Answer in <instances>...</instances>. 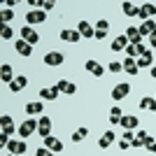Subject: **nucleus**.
Listing matches in <instances>:
<instances>
[{
    "label": "nucleus",
    "mask_w": 156,
    "mask_h": 156,
    "mask_svg": "<svg viewBox=\"0 0 156 156\" xmlns=\"http://www.w3.org/2000/svg\"><path fill=\"white\" fill-rule=\"evenodd\" d=\"M35 130H37V119H26L19 126V137H30Z\"/></svg>",
    "instance_id": "f257e3e1"
},
{
    "label": "nucleus",
    "mask_w": 156,
    "mask_h": 156,
    "mask_svg": "<svg viewBox=\"0 0 156 156\" xmlns=\"http://www.w3.org/2000/svg\"><path fill=\"white\" fill-rule=\"evenodd\" d=\"M7 149H9V154H14V156H23L28 151V144L23 142V140H9Z\"/></svg>",
    "instance_id": "f03ea898"
},
{
    "label": "nucleus",
    "mask_w": 156,
    "mask_h": 156,
    "mask_svg": "<svg viewBox=\"0 0 156 156\" xmlns=\"http://www.w3.org/2000/svg\"><path fill=\"white\" fill-rule=\"evenodd\" d=\"M128 93H130V84L128 82H121V84H117L112 89V100H124Z\"/></svg>",
    "instance_id": "7ed1b4c3"
},
{
    "label": "nucleus",
    "mask_w": 156,
    "mask_h": 156,
    "mask_svg": "<svg viewBox=\"0 0 156 156\" xmlns=\"http://www.w3.org/2000/svg\"><path fill=\"white\" fill-rule=\"evenodd\" d=\"M42 21H47L44 9H30V12L26 14V26H30V23H42Z\"/></svg>",
    "instance_id": "20e7f679"
},
{
    "label": "nucleus",
    "mask_w": 156,
    "mask_h": 156,
    "mask_svg": "<svg viewBox=\"0 0 156 156\" xmlns=\"http://www.w3.org/2000/svg\"><path fill=\"white\" fill-rule=\"evenodd\" d=\"M44 63L51 65V68H56V65L65 63V56L61 51H49V54H44Z\"/></svg>",
    "instance_id": "39448f33"
},
{
    "label": "nucleus",
    "mask_w": 156,
    "mask_h": 156,
    "mask_svg": "<svg viewBox=\"0 0 156 156\" xmlns=\"http://www.w3.org/2000/svg\"><path fill=\"white\" fill-rule=\"evenodd\" d=\"M56 89H58L61 93H65V96L77 93V86H75V82H68V79H58V82H56Z\"/></svg>",
    "instance_id": "423d86ee"
},
{
    "label": "nucleus",
    "mask_w": 156,
    "mask_h": 156,
    "mask_svg": "<svg viewBox=\"0 0 156 156\" xmlns=\"http://www.w3.org/2000/svg\"><path fill=\"white\" fill-rule=\"evenodd\" d=\"M37 133H40V137L51 135V119H49V117L37 119Z\"/></svg>",
    "instance_id": "0eeeda50"
},
{
    "label": "nucleus",
    "mask_w": 156,
    "mask_h": 156,
    "mask_svg": "<svg viewBox=\"0 0 156 156\" xmlns=\"http://www.w3.org/2000/svg\"><path fill=\"white\" fill-rule=\"evenodd\" d=\"M21 40H26L28 44H37L40 35L33 30V26H23V28H21Z\"/></svg>",
    "instance_id": "6e6552de"
},
{
    "label": "nucleus",
    "mask_w": 156,
    "mask_h": 156,
    "mask_svg": "<svg viewBox=\"0 0 156 156\" xmlns=\"http://www.w3.org/2000/svg\"><path fill=\"white\" fill-rule=\"evenodd\" d=\"M44 110V103L42 100H33V103H26V114L28 117H37Z\"/></svg>",
    "instance_id": "1a4fd4ad"
},
{
    "label": "nucleus",
    "mask_w": 156,
    "mask_h": 156,
    "mask_svg": "<svg viewBox=\"0 0 156 156\" xmlns=\"http://www.w3.org/2000/svg\"><path fill=\"white\" fill-rule=\"evenodd\" d=\"M140 21H147V19H151V16H156V5L154 2H147V5H142L140 7Z\"/></svg>",
    "instance_id": "9d476101"
},
{
    "label": "nucleus",
    "mask_w": 156,
    "mask_h": 156,
    "mask_svg": "<svg viewBox=\"0 0 156 156\" xmlns=\"http://www.w3.org/2000/svg\"><path fill=\"white\" fill-rule=\"evenodd\" d=\"M126 37H128V42L130 44H142V35H140V28L137 26H130L128 30H126Z\"/></svg>",
    "instance_id": "9b49d317"
},
{
    "label": "nucleus",
    "mask_w": 156,
    "mask_h": 156,
    "mask_svg": "<svg viewBox=\"0 0 156 156\" xmlns=\"http://www.w3.org/2000/svg\"><path fill=\"white\" fill-rule=\"evenodd\" d=\"M114 140H117L114 130H105L103 135H100V140H98V147H100V149H107V147H110V144L114 142Z\"/></svg>",
    "instance_id": "f8f14e48"
},
{
    "label": "nucleus",
    "mask_w": 156,
    "mask_h": 156,
    "mask_svg": "<svg viewBox=\"0 0 156 156\" xmlns=\"http://www.w3.org/2000/svg\"><path fill=\"white\" fill-rule=\"evenodd\" d=\"M77 30H79V35H82V37H96V28H93L89 21H79Z\"/></svg>",
    "instance_id": "ddd939ff"
},
{
    "label": "nucleus",
    "mask_w": 156,
    "mask_h": 156,
    "mask_svg": "<svg viewBox=\"0 0 156 156\" xmlns=\"http://www.w3.org/2000/svg\"><path fill=\"white\" fill-rule=\"evenodd\" d=\"M0 79H2L7 86L14 82V72H12V65L9 63H2V68H0Z\"/></svg>",
    "instance_id": "4468645a"
},
{
    "label": "nucleus",
    "mask_w": 156,
    "mask_h": 156,
    "mask_svg": "<svg viewBox=\"0 0 156 156\" xmlns=\"http://www.w3.org/2000/svg\"><path fill=\"white\" fill-rule=\"evenodd\" d=\"M58 89H56V86H44V89H40V98H42V100H56V98H58Z\"/></svg>",
    "instance_id": "2eb2a0df"
},
{
    "label": "nucleus",
    "mask_w": 156,
    "mask_h": 156,
    "mask_svg": "<svg viewBox=\"0 0 156 156\" xmlns=\"http://www.w3.org/2000/svg\"><path fill=\"white\" fill-rule=\"evenodd\" d=\"M124 72L130 75V77L137 75V72H140V68H137V58H128V56H126V58H124Z\"/></svg>",
    "instance_id": "dca6fc26"
},
{
    "label": "nucleus",
    "mask_w": 156,
    "mask_h": 156,
    "mask_svg": "<svg viewBox=\"0 0 156 156\" xmlns=\"http://www.w3.org/2000/svg\"><path fill=\"white\" fill-rule=\"evenodd\" d=\"M28 86V77H23V75H19V77H14V82L9 84V91H14V93H19V91H23Z\"/></svg>",
    "instance_id": "f3484780"
},
{
    "label": "nucleus",
    "mask_w": 156,
    "mask_h": 156,
    "mask_svg": "<svg viewBox=\"0 0 156 156\" xmlns=\"http://www.w3.org/2000/svg\"><path fill=\"white\" fill-rule=\"evenodd\" d=\"M137 124H140V119L133 117V114H126V117H121V128H124V130H133V128H137Z\"/></svg>",
    "instance_id": "a211bd4d"
},
{
    "label": "nucleus",
    "mask_w": 156,
    "mask_h": 156,
    "mask_svg": "<svg viewBox=\"0 0 156 156\" xmlns=\"http://www.w3.org/2000/svg\"><path fill=\"white\" fill-rule=\"evenodd\" d=\"M44 140V144H47V149H51L54 154H58L61 149H63V142L61 140H56V137H51V135H47V137H42Z\"/></svg>",
    "instance_id": "6ab92c4d"
},
{
    "label": "nucleus",
    "mask_w": 156,
    "mask_h": 156,
    "mask_svg": "<svg viewBox=\"0 0 156 156\" xmlns=\"http://www.w3.org/2000/svg\"><path fill=\"white\" fill-rule=\"evenodd\" d=\"M128 37L126 35H119V37L112 40V51H121V49H128Z\"/></svg>",
    "instance_id": "aec40b11"
},
{
    "label": "nucleus",
    "mask_w": 156,
    "mask_h": 156,
    "mask_svg": "<svg viewBox=\"0 0 156 156\" xmlns=\"http://www.w3.org/2000/svg\"><path fill=\"white\" fill-rule=\"evenodd\" d=\"M14 49H16L21 56H30V54H33V44H28L26 40H19V42H14Z\"/></svg>",
    "instance_id": "412c9836"
},
{
    "label": "nucleus",
    "mask_w": 156,
    "mask_h": 156,
    "mask_svg": "<svg viewBox=\"0 0 156 156\" xmlns=\"http://www.w3.org/2000/svg\"><path fill=\"white\" fill-rule=\"evenodd\" d=\"M61 40L63 42H79L82 35H79V30H68L65 28V30H61Z\"/></svg>",
    "instance_id": "4be33fe9"
},
{
    "label": "nucleus",
    "mask_w": 156,
    "mask_h": 156,
    "mask_svg": "<svg viewBox=\"0 0 156 156\" xmlns=\"http://www.w3.org/2000/svg\"><path fill=\"white\" fill-rule=\"evenodd\" d=\"M154 65V54H151V49L147 54H142L140 58H137V68H151Z\"/></svg>",
    "instance_id": "5701e85b"
},
{
    "label": "nucleus",
    "mask_w": 156,
    "mask_h": 156,
    "mask_svg": "<svg viewBox=\"0 0 156 156\" xmlns=\"http://www.w3.org/2000/svg\"><path fill=\"white\" fill-rule=\"evenodd\" d=\"M137 28H140V35H151V33L156 30V23H154V19H147V21H142Z\"/></svg>",
    "instance_id": "b1692460"
},
{
    "label": "nucleus",
    "mask_w": 156,
    "mask_h": 156,
    "mask_svg": "<svg viewBox=\"0 0 156 156\" xmlns=\"http://www.w3.org/2000/svg\"><path fill=\"white\" fill-rule=\"evenodd\" d=\"M121 9H124L126 16H137L140 14V7L133 5V2H121Z\"/></svg>",
    "instance_id": "393cba45"
},
{
    "label": "nucleus",
    "mask_w": 156,
    "mask_h": 156,
    "mask_svg": "<svg viewBox=\"0 0 156 156\" xmlns=\"http://www.w3.org/2000/svg\"><path fill=\"white\" fill-rule=\"evenodd\" d=\"M140 110H149V112H154L156 110V98H142V100H140Z\"/></svg>",
    "instance_id": "a878e982"
},
{
    "label": "nucleus",
    "mask_w": 156,
    "mask_h": 156,
    "mask_svg": "<svg viewBox=\"0 0 156 156\" xmlns=\"http://www.w3.org/2000/svg\"><path fill=\"white\" fill-rule=\"evenodd\" d=\"M86 135H89V128H86V126H82V128H77L75 133H72V142H82Z\"/></svg>",
    "instance_id": "bb28decb"
},
{
    "label": "nucleus",
    "mask_w": 156,
    "mask_h": 156,
    "mask_svg": "<svg viewBox=\"0 0 156 156\" xmlns=\"http://www.w3.org/2000/svg\"><path fill=\"white\" fill-rule=\"evenodd\" d=\"M0 16H2V23L7 26V23H9V21L14 19V12H12V9H7V7H2V12H0Z\"/></svg>",
    "instance_id": "cd10ccee"
},
{
    "label": "nucleus",
    "mask_w": 156,
    "mask_h": 156,
    "mask_svg": "<svg viewBox=\"0 0 156 156\" xmlns=\"http://www.w3.org/2000/svg\"><path fill=\"white\" fill-rule=\"evenodd\" d=\"M144 147H147V151H151V154H154L156 151V140L151 135H147V140H144Z\"/></svg>",
    "instance_id": "c85d7f7f"
},
{
    "label": "nucleus",
    "mask_w": 156,
    "mask_h": 156,
    "mask_svg": "<svg viewBox=\"0 0 156 156\" xmlns=\"http://www.w3.org/2000/svg\"><path fill=\"white\" fill-rule=\"evenodd\" d=\"M107 70H110V72H121V70H124V63H119V61H112V63L107 65Z\"/></svg>",
    "instance_id": "c756f323"
},
{
    "label": "nucleus",
    "mask_w": 156,
    "mask_h": 156,
    "mask_svg": "<svg viewBox=\"0 0 156 156\" xmlns=\"http://www.w3.org/2000/svg\"><path fill=\"white\" fill-rule=\"evenodd\" d=\"M0 35H2V40H12V37H14L12 26H2V33H0Z\"/></svg>",
    "instance_id": "7c9ffc66"
},
{
    "label": "nucleus",
    "mask_w": 156,
    "mask_h": 156,
    "mask_svg": "<svg viewBox=\"0 0 156 156\" xmlns=\"http://www.w3.org/2000/svg\"><path fill=\"white\" fill-rule=\"evenodd\" d=\"M98 65H100V63H98V61H86V63H84V70H89V72H91V75H93V70H96Z\"/></svg>",
    "instance_id": "2f4dec72"
},
{
    "label": "nucleus",
    "mask_w": 156,
    "mask_h": 156,
    "mask_svg": "<svg viewBox=\"0 0 156 156\" xmlns=\"http://www.w3.org/2000/svg\"><path fill=\"white\" fill-rule=\"evenodd\" d=\"M96 30H105V33H107V30H110V23H107L105 19H100V21L96 23Z\"/></svg>",
    "instance_id": "473e14b6"
},
{
    "label": "nucleus",
    "mask_w": 156,
    "mask_h": 156,
    "mask_svg": "<svg viewBox=\"0 0 156 156\" xmlns=\"http://www.w3.org/2000/svg\"><path fill=\"white\" fill-rule=\"evenodd\" d=\"M0 133L9 137V135H12V133H14V124H9V126H0Z\"/></svg>",
    "instance_id": "72a5a7b5"
},
{
    "label": "nucleus",
    "mask_w": 156,
    "mask_h": 156,
    "mask_svg": "<svg viewBox=\"0 0 156 156\" xmlns=\"http://www.w3.org/2000/svg\"><path fill=\"white\" fill-rule=\"evenodd\" d=\"M35 154H37V156H56L51 149H47V147H40V149L35 151Z\"/></svg>",
    "instance_id": "f704fd0d"
},
{
    "label": "nucleus",
    "mask_w": 156,
    "mask_h": 156,
    "mask_svg": "<svg viewBox=\"0 0 156 156\" xmlns=\"http://www.w3.org/2000/svg\"><path fill=\"white\" fill-rule=\"evenodd\" d=\"M126 54H128V58H135V56H137V47H135V44H128Z\"/></svg>",
    "instance_id": "c9c22d12"
},
{
    "label": "nucleus",
    "mask_w": 156,
    "mask_h": 156,
    "mask_svg": "<svg viewBox=\"0 0 156 156\" xmlns=\"http://www.w3.org/2000/svg\"><path fill=\"white\" fill-rule=\"evenodd\" d=\"M110 117H124V114H121V107H119V105H114V107L110 110Z\"/></svg>",
    "instance_id": "e433bc0d"
},
{
    "label": "nucleus",
    "mask_w": 156,
    "mask_h": 156,
    "mask_svg": "<svg viewBox=\"0 0 156 156\" xmlns=\"http://www.w3.org/2000/svg\"><path fill=\"white\" fill-rule=\"evenodd\" d=\"M40 7H42L44 12H49V9H54V2L51 0H44V2H40Z\"/></svg>",
    "instance_id": "4c0bfd02"
},
{
    "label": "nucleus",
    "mask_w": 156,
    "mask_h": 156,
    "mask_svg": "<svg viewBox=\"0 0 156 156\" xmlns=\"http://www.w3.org/2000/svg\"><path fill=\"white\" fill-rule=\"evenodd\" d=\"M9 124H14V121H12V117L2 114V117H0V126H9Z\"/></svg>",
    "instance_id": "58836bf2"
},
{
    "label": "nucleus",
    "mask_w": 156,
    "mask_h": 156,
    "mask_svg": "<svg viewBox=\"0 0 156 156\" xmlns=\"http://www.w3.org/2000/svg\"><path fill=\"white\" fill-rule=\"evenodd\" d=\"M121 137H124V140H128V142H130V140H133V137H135V135H133V130H124V135H121Z\"/></svg>",
    "instance_id": "ea45409f"
},
{
    "label": "nucleus",
    "mask_w": 156,
    "mask_h": 156,
    "mask_svg": "<svg viewBox=\"0 0 156 156\" xmlns=\"http://www.w3.org/2000/svg\"><path fill=\"white\" fill-rule=\"evenodd\" d=\"M105 37H107V33H105V30H96V37H93V40H105Z\"/></svg>",
    "instance_id": "a19ab883"
},
{
    "label": "nucleus",
    "mask_w": 156,
    "mask_h": 156,
    "mask_svg": "<svg viewBox=\"0 0 156 156\" xmlns=\"http://www.w3.org/2000/svg\"><path fill=\"white\" fill-rule=\"evenodd\" d=\"M119 147H121V149H128V147H130V142H128V140H124V137H121V140H119Z\"/></svg>",
    "instance_id": "79ce46f5"
},
{
    "label": "nucleus",
    "mask_w": 156,
    "mask_h": 156,
    "mask_svg": "<svg viewBox=\"0 0 156 156\" xmlns=\"http://www.w3.org/2000/svg\"><path fill=\"white\" fill-rule=\"evenodd\" d=\"M149 44H151V47H156V30L149 35Z\"/></svg>",
    "instance_id": "37998d69"
},
{
    "label": "nucleus",
    "mask_w": 156,
    "mask_h": 156,
    "mask_svg": "<svg viewBox=\"0 0 156 156\" xmlns=\"http://www.w3.org/2000/svg\"><path fill=\"white\" fill-rule=\"evenodd\" d=\"M151 77H154V79H156V63H154V65H151Z\"/></svg>",
    "instance_id": "c03bdc74"
},
{
    "label": "nucleus",
    "mask_w": 156,
    "mask_h": 156,
    "mask_svg": "<svg viewBox=\"0 0 156 156\" xmlns=\"http://www.w3.org/2000/svg\"><path fill=\"white\" fill-rule=\"evenodd\" d=\"M7 156H14V154H7Z\"/></svg>",
    "instance_id": "a18cd8bd"
},
{
    "label": "nucleus",
    "mask_w": 156,
    "mask_h": 156,
    "mask_svg": "<svg viewBox=\"0 0 156 156\" xmlns=\"http://www.w3.org/2000/svg\"><path fill=\"white\" fill-rule=\"evenodd\" d=\"M154 114H156V110H154Z\"/></svg>",
    "instance_id": "49530a36"
},
{
    "label": "nucleus",
    "mask_w": 156,
    "mask_h": 156,
    "mask_svg": "<svg viewBox=\"0 0 156 156\" xmlns=\"http://www.w3.org/2000/svg\"><path fill=\"white\" fill-rule=\"evenodd\" d=\"M23 156H26V154H23Z\"/></svg>",
    "instance_id": "de8ad7c7"
}]
</instances>
